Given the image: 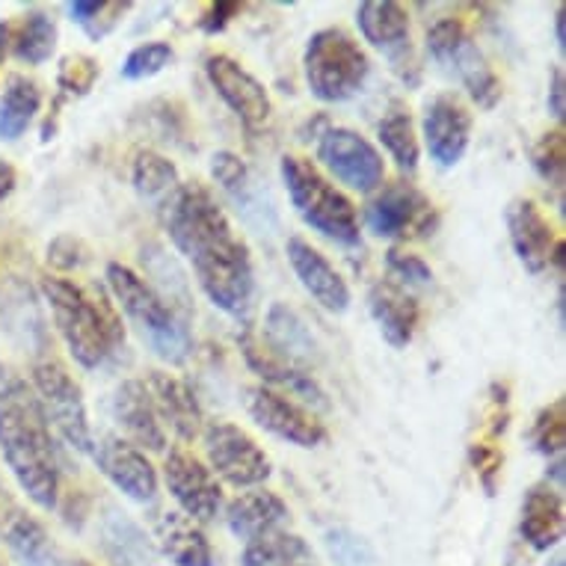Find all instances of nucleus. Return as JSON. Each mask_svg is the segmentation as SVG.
<instances>
[{"mask_svg": "<svg viewBox=\"0 0 566 566\" xmlns=\"http://www.w3.org/2000/svg\"><path fill=\"white\" fill-rule=\"evenodd\" d=\"M102 75L98 69V60H93L90 54H69L60 60V69H56V86L63 90V95H86L95 86Z\"/></svg>", "mask_w": 566, "mask_h": 566, "instance_id": "obj_39", "label": "nucleus"}, {"mask_svg": "<svg viewBox=\"0 0 566 566\" xmlns=\"http://www.w3.org/2000/svg\"><path fill=\"white\" fill-rule=\"evenodd\" d=\"M308 93L324 104L350 102L363 93L371 75V60L365 48L342 28H324L312 33L303 51Z\"/></svg>", "mask_w": 566, "mask_h": 566, "instance_id": "obj_6", "label": "nucleus"}, {"mask_svg": "<svg viewBox=\"0 0 566 566\" xmlns=\"http://www.w3.org/2000/svg\"><path fill=\"white\" fill-rule=\"evenodd\" d=\"M531 160H534V169L539 172L543 181H548L552 187H564V172H566V139L564 128L548 130L539 137V143L531 151Z\"/></svg>", "mask_w": 566, "mask_h": 566, "instance_id": "obj_37", "label": "nucleus"}, {"mask_svg": "<svg viewBox=\"0 0 566 566\" xmlns=\"http://www.w3.org/2000/svg\"><path fill=\"white\" fill-rule=\"evenodd\" d=\"M279 176L289 190L294 211L308 229H315L321 238L338 243V247H359V214L347 193H342L321 169L306 158L285 155L279 160Z\"/></svg>", "mask_w": 566, "mask_h": 566, "instance_id": "obj_5", "label": "nucleus"}, {"mask_svg": "<svg viewBox=\"0 0 566 566\" xmlns=\"http://www.w3.org/2000/svg\"><path fill=\"white\" fill-rule=\"evenodd\" d=\"M326 548H329V555L338 566H371L374 560L368 539L347 528L326 531Z\"/></svg>", "mask_w": 566, "mask_h": 566, "instance_id": "obj_42", "label": "nucleus"}, {"mask_svg": "<svg viewBox=\"0 0 566 566\" xmlns=\"http://www.w3.org/2000/svg\"><path fill=\"white\" fill-rule=\"evenodd\" d=\"M504 220H507L513 252L528 273H543L546 268H552V261H557V264L564 261V243L555 238V229L546 220V214L539 211L537 202L513 199L507 205Z\"/></svg>", "mask_w": 566, "mask_h": 566, "instance_id": "obj_17", "label": "nucleus"}, {"mask_svg": "<svg viewBox=\"0 0 566 566\" xmlns=\"http://www.w3.org/2000/svg\"><path fill=\"white\" fill-rule=\"evenodd\" d=\"M0 566H3V564H0Z\"/></svg>", "mask_w": 566, "mask_h": 566, "instance_id": "obj_51", "label": "nucleus"}, {"mask_svg": "<svg viewBox=\"0 0 566 566\" xmlns=\"http://www.w3.org/2000/svg\"><path fill=\"white\" fill-rule=\"evenodd\" d=\"M12 54L21 63L42 65L51 60L56 48V24L54 19L42 10H30L19 24H12Z\"/></svg>", "mask_w": 566, "mask_h": 566, "instance_id": "obj_32", "label": "nucleus"}, {"mask_svg": "<svg viewBox=\"0 0 566 566\" xmlns=\"http://www.w3.org/2000/svg\"><path fill=\"white\" fill-rule=\"evenodd\" d=\"M86 261H90V250L84 247V241H77L75 234H60L48 247V264L60 273L81 270Z\"/></svg>", "mask_w": 566, "mask_h": 566, "instance_id": "obj_43", "label": "nucleus"}, {"mask_svg": "<svg viewBox=\"0 0 566 566\" xmlns=\"http://www.w3.org/2000/svg\"><path fill=\"white\" fill-rule=\"evenodd\" d=\"M146 389H149L151 403H155V412L164 428L172 430L181 442H193L196 437H202V407L196 400V391L185 380H178L172 374L151 371Z\"/></svg>", "mask_w": 566, "mask_h": 566, "instance_id": "obj_22", "label": "nucleus"}, {"mask_svg": "<svg viewBox=\"0 0 566 566\" xmlns=\"http://www.w3.org/2000/svg\"><path fill=\"white\" fill-rule=\"evenodd\" d=\"M243 407L261 430H268L289 446L317 448L326 442V428L317 421L315 412L282 391L250 386L243 391Z\"/></svg>", "mask_w": 566, "mask_h": 566, "instance_id": "obj_13", "label": "nucleus"}, {"mask_svg": "<svg viewBox=\"0 0 566 566\" xmlns=\"http://www.w3.org/2000/svg\"><path fill=\"white\" fill-rule=\"evenodd\" d=\"M368 312L380 326L382 338L391 347H407L416 338L418 321H421V306L407 289L395 285L391 279H380L368 291Z\"/></svg>", "mask_w": 566, "mask_h": 566, "instance_id": "obj_23", "label": "nucleus"}, {"mask_svg": "<svg viewBox=\"0 0 566 566\" xmlns=\"http://www.w3.org/2000/svg\"><path fill=\"white\" fill-rule=\"evenodd\" d=\"M428 51L433 56V63L442 65V72H448L463 84V90L478 107L492 111L495 104L502 102V81L492 72V65L486 63L481 48L474 45V39L469 36V30L460 21L439 19L428 30Z\"/></svg>", "mask_w": 566, "mask_h": 566, "instance_id": "obj_7", "label": "nucleus"}, {"mask_svg": "<svg viewBox=\"0 0 566 566\" xmlns=\"http://www.w3.org/2000/svg\"><path fill=\"white\" fill-rule=\"evenodd\" d=\"M548 566H564V557H555V560H552Z\"/></svg>", "mask_w": 566, "mask_h": 566, "instance_id": "obj_49", "label": "nucleus"}, {"mask_svg": "<svg viewBox=\"0 0 566 566\" xmlns=\"http://www.w3.org/2000/svg\"><path fill=\"white\" fill-rule=\"evenodd\" d=\"M377 137H380L382 149L389 151V158L398 164L400 172L412 176L418 169V158H421V146H418L416 122L403 107H391L382 122L377 125Z\"/></svg>", "mask_w": 566, "mask_h": 566, "instance_id": "obj_33", "label": "nucleus"}, {"mask_svg": "<svg viewBox=\"0 0 566 566\" xmlns=\"http://www.w3.org/2000/svg\"><path fill=\"white\" fill-rule=\"evenodd\" d=\"M315 564V552L300 534L289 531H273L264 537L252 539L243 548L241 566H297Z\"/></svg>", "mask_w": 566, "mask_h": 566, "instance_id": "obj_31", "label": "nucleus"}, {"mask_svg": "<svg viewBox=\"0 0 566 566\" xmlns=\"http://www.w3.org/2000/svg\"><path fill=\"white\" fill-rule=\"evenodd\" d=\"M205 75L226 102V107L243 122V128L255 130L268 125L270 113H273L268 86L252 72H247L238 60H232L229 54L205 56Z\"/></svg>", "mask_w": 566, "mask_h": 566, "instance_id": "obj_15", "label": "nucleus"}, {"mask_svg": "<svg viewBox=\"0 0 566 566\" xmlns=\"http://www.w3.org/2000/svg\"><path fill=\"white\" fill-rule=\"evenodd\" d=\"M238 12H241L238 3H211V7H208V15L202 19V30L205 33H220Z\"/></svg>", "mask_w": 566, "mask_h": 566, "instance_id": "obj_45", "label": "nucleus"}, {"mask_svg": "<svg viewBox=\"0 0 566 566\" xmlns=\"http://www.w3.org/2000/svg\"><path fill=\"white\" fill-rule=\"evenodd\" d=\"M104 279L116 306L125 312L146 347L164 363L185 365L187 356L193 353V338L176 306H169V300L155 291L151 282H146L137 270H130L122 261H111L104 270Z\"/></svg>", "mask_w": 566, "mask_h": 566, "instance_id": "obj_4", "label": "nucleus"}, {"mask_svg": "<svg viewBox=\"0 0 566 566\" xmlns=\"http://www.w3.org/2000/svg\"><path fill=\"white\" fill-rule=\"evenodd\" d=\"M211 176L226 193L232 196L234 202H247V193H250V167L243 164L241 155L234 151H217L211 158Z\"/></svg>", "mask_w": 566, "mask_h": 566, "instance_id": "obj_40", "label": "nucleus"}, {"mask_svg": "<svg viewBox=\"0 0 566 566\" xmlns=\"http://www.w3.org/2000/svg\"><path fill=\"white\" fill-rule=\"evenodd\" d=\"M102 546L113 566H151L155 560L149 537L137 522L128 520V513L107 511L102 520Z\"/></svg>", "mask_w": 566, "mask_h": 566, "instance_id": "obj_29", "label": "nucleus"}, {"mask_svg": "<svg viewBox=\"0 0 566 566\" xmlns=\"http://www.w3.org/2000/svg\"><path fill=\"white\" fill-rule=\"evenodd\" d=\"M3 543L21 566H60L56 548L48 537L45 525L30 513L12 511L3 522Z\"/></svg>", "mask_w": 566, "mask_h": 566, "instance_id": "obj_28", "label": "nucleus"}, {"mask_svg": "<svg viewBox=\"0 0 566 566\" xmlns=\"http://www.w3.org/2000/svg\"><path fill=\"white\" fill-rule=\"evenodd\" d=\"M472 463L478 478H481L483 486H486V492L495 490V474H499V469H502V454H499V451H492V448L474 446Z\"/></svg>", "mask_w": 566, "mask_h": 566, "instance_id": "obj_44", "label": "nucleus"}, {"mask_svg": "<svg viewBox=\"0 0 566 566\" xmlns=\"http://www.w3.org/2000/svg\"><path fill=\"white\" fill-rule=\"evenodd\" d=\"M111 416L125 433V442L137 446L139 451H164L167 448V430L160 424L151 395L143 380H125L116 386L111 398Z\"/></svg>", "mask_w": 566, "mask_h": 566, "instance_id": "obj_20", "label": "nucleus"}, {"mask_svg": "<svg viewBox=\"0 0 566 566\" xmlns=\"http://www.w3.org/2000/svg\"><path fill=\"white\" fill-rule=\"evenodd\" d=\"M155 534L164 555L176 566H214V552L205 531L181 511L160 513L155 520Z\"/></svg>", "mask_w": 566, "mask_h": 566, "instance_id": "obj_26", "label": "nucleus"}, {"mask_svg": "<svg viewBox=\"0 0 566 566\" xmlns=\"http://www.w3.org/2000/svg\"><path fill=\"white\" fill-rule=\"evenodd\" d=\"M130 0H75L65 10L72 15L77 28L84 30L93 42H102L119 28L122 19L130 12Z\"/></svg>", "mask_w": 566, "mask_h": 566, "instance_id": "obj_35", "label": "nucleus"}, {"mask_svg": "<svg viewBox=\"0 0 566 566\" xmlns=\"http://www.w3.org/2000/svg\"><path fill=\"white\" fill-rule=\"evenodd\" d=\"M172 48L167 42H143L125 56L122 63V77L125 81H149V77L160 75L169 63H172Z\"/></svg>", "mask_w": 566, "mask_h": 566, "instance_id": "obj_38", "label": "nucleus"}, {"mask_svg": "<svg viewBox=\"0 0 566 566\" xmlns=\"http://www.w3.org/2000/svg\"><path fill=\"white\" fill-rule=\"evenodd\" d=\"M564 28H566V7L560 3V7H557V12H555V39H557V48H560V51L566 48Z\"/></svg>", "mask_w": 566, "mask_h": 566, "instance_id": "obj_48", "label": "nucleus"}, {"mask_svg": "<svg viewBox=\"0 0 566 566\" xmlns=\"http://www.w3.org/2000/svg\"><path fill=\"white\" fill-rule=\"evenodd\" d=\"M291 511L289 504L279 499L276 492L270 490H250L238 495L229 507H226V525L232 531L234 537L243 543L282 531V525L289 522Z\"/></svg>", "mask_w": 566, "mask_h": 566, "instance_id": "obj_24", "label": "nucleus"}, {"mask_svg": "<svg viewBox=\"0 0 566 566\" xmlns=\"http://www.w3.org/2000/svg\"><path fill=\"white\" fill-rule=\"evenodd\" d=\"M0 457L21 492L42 511L60 507V454L28 380L0 363Z\"/></svg>", "mask_w": 566, "mask_h": 566, "instance_id": "obj_2", "label": "nucleus"}, {"mask_svg": "<svg viewBox=\"0 0 566 566\" xmlns=\"http://www.w3.org/2000/svg\"><path fill=\"white\" fill-rule=\"evenodd\" d=\"M164 481L187 520H193L196 525L217 520V513L223 507V490L214 472L199 457L185 448H172L164 460Z\"/></svg>", "mask_w": 566, "mask_h": 566, "instance_id": "obj_14", "label": "nucleus"}, {"mask_svg": "<svg viewBox=\"0 0 566 566\" xmlns=\"http://www.w3.org/2000/svg\"><path fill=\"white\" fill-rule=\"evenodd\" d=\"M439 223V214L428 196L407 181H395L377 190L365 205V226L374 238L382 241H407L428 238Z\"/></svg>", "mask_w": 566, "mask_h": 566, "instance_id": "obj_10", "label": "nucleus"}, {"mask_svg": "<svg viewBox=\"0 0 566 566\" xmlns=\"http://www.w3.org/2000/svg\"><path fill=\"white\" fill-rule=\"evenodd\" d=\"M317 160L359 193H377L386 181V160L377 146L350 128H326L317 137Z\"/></svg>", "mask_w": 566, "mask_h": 566, "instance_id": "obj_11", "label": "nucleus"}, {"mask_svg": "<svg viewBox=\"0 0 566 566\" xmlns=\"http://www.w3.org/2000/svg\"><path fill=\"white\" fill-rule=\"evenodd\" d=\"M421 137L430 158L442 169L457 167L472 143V113L457 95L442 93L430 98L421 113Z\"/></svg>", "mask_w": 566, "mask_h": 566, "instance_id": "obj_16", "label": "nucleus"}, {"mask_svg": "<svg viewBox=\"0 0 566 566\" xmlns=\"http://www.w3.org/2000/svg\"><path fill=\"white\" fill-rule=\"evenodd\" d=\"M208 469L238 490H255L273 474L268 451L232 421H211L202 428Z\"/></svg>", "mask_w": 566, "mask_h": 566, "instance_id": "obj_9", "label": "nucleus"}, {"mask_svg": "<svg viewBox=\"0 0 566 566\" xmlns=\"http://www.w3.org/2000/svg\"><path fill=\"white\" fill-rule=\"evenodd\" d=\"M130 181H134L143 199H151V202L160 205L167 202L169 196L176 193V187L181 185L176 164L158 155V151H139L137 160H134V169H130Z\"/></svg>", "mask_w": 566, "mask_h": 566, "instance_id": "obj_34", "label": "nucleus"}, {"mask_svg": "<svg viewBox=\"0 0 566 566\" xmlns=\"http://www.w3.org/2000/svg\"><path fill=\"white\" fill-rule=\"evenodd\" d=\"M42 297L51 306L56 333L65 342L72 359L81 368H102L113 353L125 347V326L116 306L107 303L102 291L84 289L65 276H42Z\"/></svg>", "mask_w": 566, "mask_h": 566, "instance_id": "obj_3", "label": "nucleus"}, {"mask_svg": "<svg viewBox=\"0 0 566 566\" xmlns=\"http://www.w3.org/2000/svg\"><path fill=\"white\" fill-rule=\"evenodd\" d=\"M93 457L104 478L122 495H128L130 502H155V495H158V472H155V465L146 457V451H139L137 446H130L122 437H104L93 448Z\"/></svg>", "mask_w": 566, "mask_h": 566, "instance_id": "obj_18", "label": "nucleus"}, {"mask_svg": "<svg viewBox=\"0 0 566 566\" xmlns=\"http://www.w3.org/2000/svg\"><path fill=\"white\" fill-rule=\"evenodd\" d=\"M15 181H19L15 169H12L10 164H3V160H0V202L10 196L12 190H15Z\"/></svg>", "mask_w": 566, "mask_h": 566, "instance_id": "obj_47", "label": "nucleus"}, {"mask_svg": "<svg viewBox=\"0 0 566 566\" xmlns=\"http://www.w3.org/2000/svg\"><path fill=\"white\" fill-rule=\"evenodd\" d=\"M548 113L555 116L557 122L564 119V69L555 65L552 69V81H548V95H546Z\"/></svg>", "mask_w": 566, "mask_h": 566, "instance_id": "obj_46", "label": "nucleus"}, {"mask_svg": "<svg viewBox=\"0 0 566 566\" xmlns=\"http://www.w3.org/2000/svg\"><path fill=\"white\" fill-rule=\"evenodd\" d=\"M264 335H268V347L282 359L300 365L315 356V338L308 333V326L303 324V317L294 312L285 303H273L268 308V326H264Z\"/></svg>", "mask_w": 566, "mask_h": 566, "instance_id": "obj_27", "label": "nucleus"}, {"mask_svg": "<svg viewBox=\"0 0 566 566\" xmlns=\"http://www.w3.org/2000/svg\"><path fill=\"white\" fill-rule=\"evenodd\" d=\"M238 344H241V353L243 359H247V365L264 380L261 386L282 391V395L289 391L291 398H303L306 403H315V407H326L324 389L317 386V380L306 371V368H300V365L276 356L268 344L259 342L252 333H243L241 338H238Z\"/></svg>", "mask_w": 566, "mask_h": 566, "instance_id": "obj_21", "label": "nucleus"}, {"mask_svg": "<svg viewBox=\"0 0 566 566\" xmlns=\"http://www.w3.org/2000/svg\"><path fill=\"white\" fill-rule=\"evenodd\" d=\"M285 255L291 261V270L297 273L300 285L306 289V294L315 300L317 306L333 312V315H344L350 308V289L324 252L315 250L303 238H289Z\"/></svg>", "mask_w": 566, "mask_h": 566, "instance_id": "obj_19", "label": "nucleus"}, {"mask_svg": "<svg viewBox=\"0 0 566 566\" xmlns=\"http://www.w3.org/2000/svg\"><path fill=\"white\" fill-rule=\"evenodd\" d=\"M520 531L534 552H548L564 539V499L548 481L525 492Z\"/></svg>", "mask_w": 566, "mask_h": 566, "instance_id": "obj_25", "label": "nucleus"}, {"mask_svg": "<svg viewBox=\"0 0 566 566\" xmlns=\"http://www.w3.org/2000/svg\"><path fill=\"white\" fill-rule=\"evenodd\" d=\"M33 391H36L39 407L45 412L48 428L77 454H93L95 439L84 391L69 374V368L56 359L36 363L33 365Z\"/></svg>", "mask_w": 566, "mask_h": 566, "instance_id": "obj_8", "label": "nucleus"}, {"mask_svg": "<svg viewBox=\"0 0 566 566\" xmlns=\"http://www.w3.org/2000/svg\"><path fill=\"white\" fill-rule=\"evenodd\" d=\"M386 270H389V279L400 289H428L433 282V270L421 255H412V252L403 250H389L386 252Z\"/></svg>", "mask_w": 566, "mask_h": 566, "instance_id": "obj_41", "label": "nucleus"}, {"mask_svg": "<svg viewBox=\"0 0 566 566\" xmlns=\"http://www.w3.org/2000/svg\"><path fill=\"white\" fill-rule=\"evenodd\" d=\"M160 208L169 241L193 268L205 297L226 315H250L255 297L250 247L238 238L214 193L199 181H187Z\"/></svg>", "mask_w": 566, "mask_h": 566, "instance_id": "obj_1", "label": "nucleus"}, {"mask_svg": "<svg viewBox=\"0 0 566 566\" xmlns=\"http://www.w3.org/2000/svg\"><path fill=\"white\" fill-rule=\"evenodd\" d=\"M528 439L534 451L543 457H560L566 446V416H564V398L552 400L548 407H543L534 418V424L528 430Z\"/></svg>", "mask_w": 566, "mask_h": 566, "instance_id": "obj_36", "label": "nucleus"}, {"mask_svg": "<svg viewBox=\"0 0 566 566\" xmlns=\"http://www.w3.org/2000/svg\"><path fill=\"white\" fill-rule=\"evenodd\" d=\"M42 107V90L24 75H12L0 98V139H19Z\"/></svg>", "mask_w": 566, "mask_h": 566, "instance_id": "obj_30", "label": "nucleus"}, {"mask_svg": "<svg viewBox=\"0 0 566 566\" xmlns=\"http://www.w3.org/2000/svg\"><path fill=\"white\" fill-rule=\"evenodd\" d=\"M356 24L365 42L389 60L391 72H398L409 86H416L418 63L409 33V12L391 0H368L356 7Z\"/></svg>", "mask_w": 566, "mask_h": 566, "instance_id": "obj_12", "label": "nucleus"}, {"mask_svg": "<svg viewBox=\"0 0 566 566\" xmlns=\"http://www.w3.org/2000/svg\"><path fill=\"white\" fill-rule=\"evenodd\" d=\"M297 566H315V564H297Z\"/></svg>", "mask_w": 566, "mask_h": 566, "instance_id": "obj_50", "label": "nucleus"}]
</instances>
